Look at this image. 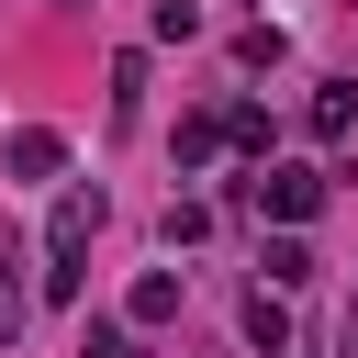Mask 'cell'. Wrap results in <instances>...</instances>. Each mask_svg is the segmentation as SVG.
<instances>
[{"instance_id":"4","label":"cell","mask_w":358,"mask_h":358,"mask_svg":"<svg viewBox=\"0 0 358 358\" xmlns=\"http://www.w3.org/2000/svg\"><path fill=\"white\" fill-rule=\"evenodd\" d=\"M257 268H268V280H280V291H302V280H313V246H302V235H280V246H268V257H257Z\"/></svg>"},{"instance_id":"5","label":"cell","mask_w":358,"mask_h":358,"mask_svg":"<svg viewBox=\"0 0 358 358\" xmlns=\"http://www.w3.org/2000/svg\"><path fill=\"white\" fill-rule=\"evenodd\" d=\"M246 336H257V358H280V347H291V313L257 291V302H246Z\"/></svg>"},{"instance_id":"7","label":"cell","mask_w":358,"mask_h":358,"mask_svg":"<svg viewBox=\"0 0 358 358\" xmlns=\"http://www.w3.org/2000/svg\"><path fill=\"white\" fill-rule=\"evenodd\" d=\"M213 145H224V112H190V123H179V168H201Z\"/></svg>"},{"instance_id":"8","label":"cell","mask_w":358,"mask_h":358,"mask_svg":"<svg viewBox=\"0 0 358 358\" xmlns=\"http://www.w3.org/2000/svg\"><path fill=\"white\" fill-rule=\"evenodd\" d=\"M134 101H145V56H112V112L134 123Z\"/></svg>"},{"instance_id":"6","label":"cell","mask_w":358,"mask_h":358,"mask_svg":"<svg viewBox=\"0 0 358 358\" xmlns=\"http://www.w3.org/2000/svg\"><path fill=\"white\" fill-rule=\"evenodd\" d=\"M347 123H358V90H347V78H336V90H313V134H347Z\"/></svg>"},{"instance_id":"3","label":"cell","mask_w":358,"mask_h":358,"mask_svg":"<svg viewBox=\"0 0 358 358\" xmlns=\"http://www.w3.org/2000/svg\"><path fill=\"white\" fill-rule=\"evenodd\" d=\"M168 313H179V268H145L134 280V324H168Z\"/></svg>"},{"instance_id":"10","label":"cell","mask_w":358,"mask_h":358,"mask_svg":"<svg viewBox=\"0 0 358 358\" xmlns=\"http://www.w3.org/2000/svg\"><path fill=\"white\" fill-rule=\"evenodd\" d=\"M11 336H22V291L0 280V347H11Z\"/></svg>"},{"instance_id":"2","label":"cell","mask_w":358,"mask_h":358,"mask_svg":"<svg viewBox=\"0 0 358 358\" xmlns=\"http://www.w3.org/2000/svg\"><path fill=\"white\" fill-rule=\"evenodd\" d=\"M56 157H67V145H56L45 123H22V134H11V179H56Z\"/></svg>"},{"instance_id":"1","label":"cell","mask_w":358,"mask_h":358,"mask_svg":"<svg viewBox=\"0 0 358 358\" xmlns=\"http://www.w3.org/2000/svg\"><path fill=\"white\" fill-rule=\"evenodd\" d=\"M257 201H268L280 224H313V213H324V168H268V179H257Z\"/></svg>"},{"instance_id":"9","label":"cell","mask_w":358,"mask_h":358,"mask_svg":"<svg viewBox=\"0 0 358 358\" xmlns=\"http://www.w3.org/2000/svg\"><path fill=\"white\" fill-rule=\"evenodd\" d=\"M78 358H134V336L123 324H78Z\"/></svg>"}]
</instances>
